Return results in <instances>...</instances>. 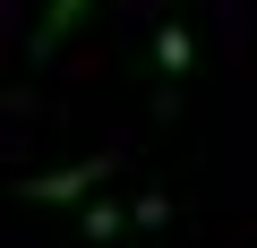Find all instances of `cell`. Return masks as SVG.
<instances>
[{
  "mask_svg": "<svg viewBox=\"0 0 257 248\" xmlns=\"http://www.w3.org/2000/svg\"><path fill=\"white\" fill-rule=\"evenodd\" d=\"M111 163H120V154H86V163H69V171H35V180H18V197H26V205H86V197L111 180Z\"/></svg>",
  "mask_w": 257,
  "mask_h": 248,
  "instance_id": "6da1fadb",
  "label": "cell"
},
{
  "mask_svg": "<svg viewBox=\"0 0 257 248\" xmlns=\"http://www.w3.org/2000/svg\"><path fill=\"white\" fill-rule=\"evenodd\" d=\"M155 69L172 77V94H163V111H180V86H189V69H197V35H189L180 18H163V35H155Z\"/></svg>",
  "mask_w": 257,
  "mask_h": 248,
  "instance_id": "7a4b0ae2",
  "label": "cell"
},
{
  "mask_svg": "<svg viewBox=\"0 0 257 248\" xmlns=\"http://www.w3.org/2000/svg\"><path fill=\"white\" fill-rule=\"evenodd\" d=\"M94 9V0H43V18H35V35H26V60H52L60 43H69V26Z\"/></svg>",
  "mask_w": 257,
  "mask_h": 248,
  "instance_id": "3957f363",
  "label": "cell"
},
{
  "mask_svg": "<svg viewBox=\"0 0 257 248\" xmlns=\"http://www.w3.org/2000/svg\"><path fill=\"white\" fill-rule=\"evenodd\" d=\"M77 231H86V239H120V231H138V214H120L111 197H86V205H77Z\"/></svg>",
  "mask_w": 257,
  "mask_h": 248,
  "instance_id": "277c9868",
  "label": "cell"
}]
</instances>
